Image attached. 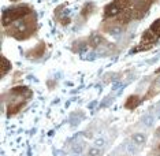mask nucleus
Wrapping results in <instances>:
<instances>
[{"instance_id":"10","label":"nucleus","mask_w":160,"mask_h":156,"mask_svg":"<svg viewBox=\"0 0 160 156\" xmlns=\"http://www.w3.org/2000/svg\"><path fill=\"white\" fill-rule=\"evenodd\" d=\"M151 30L153 32V33L158 36V37H160V19H158L156 22L152 25V28H151Z\"/></svg>"},{"instance_id":"8","label":"nucleus","mask_w":160,"mask_h":156,"mask_svg":"<svg viewBox=\"0 0 160 156\" xmlns=\"http://www.w3.org/2000/svg\"><path fill=\"white\" fill-rule=\"evenodd\" d=\"M10 68H11V63H10V62L7 60L4 56H3L2 58V75H4L6 73L10 70Z\"/></svg>"},{"instance_id":"13","label":"nucleus","mask_w":160,"mask_h":156,"mask_svg":"<svg viewBox=\"0 0 160 156\" xmlns=\"http://www.w3.org/2000/svg\"><path fill=\"white\" fill-rule=\"evenodd\" d=\"M92 8H93V4H90V3H89L88 6L83 7V10H82V15H89V14H90L89 11H90Z\"/></svg>"},{"instance_id":"1","label":"nucleus","mask_w":160,"mask_h":156,"mask_svg":"<svg viewBox=\"0 0 160 156\" xmlns=\"http://www.w3.org/2000/svg\"><path fill=\"white\" fill-rule=\"evenodd\" d=\"M29 13H30V8H29V7H15V8L7 10V11L3 14V25L7 26V25L18 21L19 18L26 17Z\"/></svg>"},{"instance_id":"11","label":"nucleus","mask_w":160,"mask_h":156,"mask_svg":"<svg viewBox=\"0 0 160 156\" xmlns=\"http://www.w3.org/2000/svg\"><path fill=\"white\" fill-rule=\"evenodd\" d=\"M100 153H101V151L97 147H94V148H90L85 156H100Z\"/></svg>"},{"instance_id":"16","label":"nucleus","mask_w":160,"mask_h":156,"mask_svg":"<svg viewBox=\"0 0 160 156\" xmlns=\"http://www.w3.org/2000/svg\"><path fill=\"white\" fill-rule=\"evenodd\" d=\"M127 149H129L130 153H136V152H137V149L133 147V145H129V147H127Z\"/></svg>"},{"instance_id":"15","label":"nucleus","mask_w":160,"mask_h":156,"mask_svg":"<svg viewBox=\"0 0 160 156\" xmlns=\"http://www.w3.org/2000/svg\"><path fill=\"white\" fill-rule=\"evenodd\" d=\"M142 121H144V123H145V125H148V126H149V125H151V122L153 121V119H151L149 117H145V118L142 119Z\"/></svg>"},{"instance_id":"2","label":"nucleus","mask_w":160,"mask_h":156,"mask_svg":"<svg viewBox=\"0 0 160 156\" xmlns=\"http://www.w3.org/2000/svg\"><path fill=\"white\" fill-rule=\"evenodd\" d=\"M156 40H158V36H156L153 32L149 29V30H147L145 33L142 34V38H141V44L142 45H149L152 47V44H155Z\"/></svg>"},{"instance_id":"12","label":"nucleus","mask_w":160,"mask_h":156,"mask_svg":"<svg viewBox=\"0 0 160 156\" xmlns=\"http://www.w3.org/2000/svg\"><path fill=\"white\" fill-rule=\"evenodd\" d=\"M83 147H85V144H83L82 141H79L78 144H75V145H74V148H72V149H74L75 153H81V152L83 151Z\"/></svg>"},{"instance_id":"4","label":"nucleus","mask_w":160,"mask_h":156,"mask_svg":"<svg viewBox=\"0 0 160 156\" xmlns=\"http://www.w3.org/2000/svg\"><path fill=\"white\" fill-rule=\"evenodd\" d=\"M12 93H14V95L23 96L25 99H29V97H32V92L26 88V86H17V88L12 89Z\"/></svg>"},{"instance_id":"9","label":"nucleus","mask_w":160,"mask_h":156,"mask_svg":"<svg viewBox=\"0 0 160 156\" xmlns=\"http://www.w3.org/2000/svg\"><path fill=\"white\" fill-rule=\"evenodd\" d=\"M101 41H103V38H101L100 36H97V34H93L92 37L89 38V45H92V47H97V45H99Z\"/></svg>"},{"instance_id":"14","label":"nucleus","mask_w":160,"mask_h":156,"mask_svg":"<svg viewBox=\"0 0 160 156\" xmlns=\"http://www.w3.org/2000/svg\"><path fill=\"white\" fill-rule=\"evenodd\" d=\"M104 143H105V141H104L103 138L97 140V141H96V147H97V148H101V147H103V145H104Z\"/></svg>"},{"instance_id":"5","label":"nucleus","mask_w":160,"mask_h":156,"mask_svg":"<svg viewBox=\"0 0 160 156\" xmlns=\"http://www.w3.org/2000/svg\"><path fill=\"white\" fill-rule=\"evenodd\" d=\"M141 103V99L138 96H130L129 99L126 101V108H129V110H134L138 104Z\"/></svg>"},{"instance_id":"3","label":"nucleus","mask_w":160,"mask_h":156,"mask_svg":"<svg viewBox=\"0 0 160 156\" xmlns=\"http://www.w3.org/2000/svg\"><path fill=\"white\" fill-rule=\"evenodd\" d=\"M122 7L118 4V3H111L110 6H107L105 7V13H104V15L105 17H108V18H112V17H115V15H118L119 13L122 11Z\"/></svg>"},{"instance_id":"17","label":"nucleus","mask_w":160,"mask_h":156,"mask_svg":"<svg viewBox=\"0 0 160 156\" xmlns=\"http://www.w3.org/2000/svg\"><path fill=\"white\" fill-rule=\"evenodd\" d=\"M156 84H158V85H160V78H158V81H156Z\"/></svg>"},{"instance_id":"7","label":"nucleus","mask_w":160,"mask_h":156,"mask_svg":"<svg viewBox=\"0 0 160 156\" xmlns=\"http://www.w3.org/2000/svg\"><path fill=\"white\" fill-rule=\"evenodd\" d=\"M132 140H133V143L134 144H137V145H142L145 143V140H147V137L144 136V134H141V133H134L133 134V137H132Z\"/></svg>"},{"instance_id":"6","label":"nucleus","mask_w":160,"mask_h":156,"mask_svg":"<svg viewBox=\"0 0 160 156\" xmlns=\"http://www.w3.org/2000/svg\"><path fill=\"white\" fill-rule=\"evenodd\" d=\"M42 53H44V44H38V47L36 49H33V51H30V52L28 53L29 55V58H38V56H42Z\"/></svg>"}]
</instances>
